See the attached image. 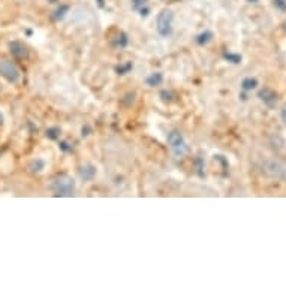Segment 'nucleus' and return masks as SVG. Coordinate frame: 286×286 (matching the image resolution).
I'll use <instances>...</instances> for the list:
<instances>
[{
    "mask_svg": "<svg viewBox=\"0 0 286 286\" xmlns=\"http://www.w3.org/2000/svg\"><path fill=\"white\" fill-rule=\"evenodd\" d=\"M51 189L58 196H70V195H74V190H75V181L70 177L63 175L53 181Z\"/></svg>",
    "mask_w": 286,
    "mask_h": 286,
    "instance_id": "nucleus-1",
    "label": "nucleus"
},
{
    "mask_svg": "<svg viewBox=\"0 0 286 286\" xmlns=\"http://www.w3.org/2000/svg\"><path fill=\"white\" fill-rule=\"evenodd\" d=\"M264 171H265L267 175H270L271 178L286 181V164L282 162V161H277V159L267 161L264 164Z\"/></svg>",
    "mask_w": 286,
    "mask_h": 286,
    "instance_id": "nucleus-2",
    "label": "nucleus"
},
{
    "mask_svg": "<svg viewBox=\"0 0 286 286\" xmlns=\"http://www.w3.org/2000/svg\"><path fill=\"white\" fill-rule=\"evenodd\" d=\"M172 20H174V14L168 9H164L161 11V14L158 15V20H156V26H158V32L161 36L167 38L170 36L172 32Z\"/></svg>",
    "mask_w": 286,
    "mask_h": 286,
    "instance_id": "nucleus-3",
    "label": "nucleus"
},
{
    "mask_svg": "<svg viewBox=\"0 0 286 286\" xmlns=\"http://www.w3.org/2000/svg\"><path fill=\"white\" fill-rule=\"evenodd\" d=\"M0 77H3L9 83H17L20 80L18 67L9 60H0Z\"/></svg>",
    "mask_w": 286,
    "mask_h": 286,
    "instance_id": "nucleus-4",
    "label": "nucleus"
},
{
    "mask_svg": "<svg viewBox=\"0 0 286 286\" xmlns=\"http://www.w3.org/2000/svg\"><path fill=\"white\" fill-rule=\"evenodd\" d=\"M168 144L171 146V149L175 152V155H183L186 152V142L183 135L178 130H172L168 135Z\"/></svg>",
    "mask_w": 286,
    "mask_h": 286,
    "instance_id": "nucleus-5",
    "label": "nucleus"
},
{
    "mask_svg": "<svg viewBox=\"0 0 286 286\" xmlns=\"http://www.w3.org/2000/svg\"><path fill=\"white\" fill-rule=\"evenodd\" d=\"M9 51H11V54L15 58H26L29 56L27 47H26L23 42H20V41H12V42H9Z\"/></svg>",
    "mask_w": 286,
    "mask_h": 286,
    "instance_id": "nucleus-6",
    "label": "nucleus"
},
{
    "mask_svg": "<svg viewBox=\"0 0 286 286\" xmlns=\"http://www.w3.org/2000/svg\"><path fill=\"white\" fill-rule=\"evenodd\" d=\"M258 98L267 105V107H274V104H276V101H277V96H276V93L271 90V89H262L259 93H258Z\"/></svg>",
    "mask_w": 286,
    "mask_h": 286,
    "instance_id": "nucleus-7",
    "label": "nucleus"
},
{
    "mask_svg": "<svg viewBox=\"0 0 286 286\" xmlns=\"http://www.w3.org/2000/svg\"><path fill=\"white\" fill-rule=\"evenodd\" d=\"M258 87V80L256 78H252V77H247L241 81V89L246 90V92H252Z\"/></svg>",
    "mask_w": 286,
    "mask_h": 286,
    "instance_id": "nucleus-8",
    "label": "nucleus"
},
{
    "mask_svg": "<svg viewBox=\"0 0 286 286\" xmlns=\"http://www.w3.org/2000/svg\"><path fill=\"white\" fill-rule=\"evenodd\" d=\"M30 171L32 172H39L42 171L44 168H45V161H42V159H35L32 164H30Z\"/></svg>",
    "mask_w": 286,
    "mask_h": 286,
    "instance_id": "nucleus-9",
    "label": "nucleus"
},
{
    "mask_svg": "<svg viewBox=\"0 0 286 286\" xmlns=\"http://www.w3.org/2000/svg\"><path fill=\"white\" fill-rule=\"evenodd\" d=\"M162 80H164V77H162V74H153L152 77H149V78L146 80V83H147L149 86H152V87H155V86H158V84H161V83H162Z\"/></svg>",
    "mask_w": 286,
    "mask_h": 286,
    "instance_id": "nucleus-10",
    "label": "nucleus"
},
{
    "mask_svg": "<svg viewBox=\"0 0 286 286\" xmlns=\"http://www.w3.org/2000/svg\"><path fill=\"white\" fill-rule=\"evenodd\" d=\"M211 39H213V33H211V32H204V33H201V35L198 36L196 41H198L199 45H207Z\"/></svg>",
    "mask_w": 286,
    "mask_h": 286,
    "instance_id": "nucleus-11",
    "label": "nucleus"
},
{
    "mask_svg": "<svg viewBox=\"0 0 286 286\" xmlns=\"http://www.w3.org/2000/svg\"><path fill=\"white\" fill-rule=\"evenodd\" d=\"M95 174H96V171H95V168H93L92 165H87L86 168L81 170V177H83L84 180H92V178L95 177Z\"/></svg>",
    "mask_w": 286,
    "mask_h": 286,
    "instance_id": "nucleus-12",
    "label": "nucleus"
},
{
    "mask_svg": "<svg viewBox=\"0 0 286 286\" xmlns=\"http://www.w3.org/2000/svg\"><path fill=\"white\" fill-rule=\"evenodd\" d=\"M225 58L229 60L231 63H235V64H238V63L241 61V56H238V54H232V53H227V54H225Z\"/></svg>",
    "mask_w": 286,
    "mask_h": 286,
    "instance_id": "nucleus-13",
    "label": "nucleus"
},
{
    "mask_svg": "<svg viewBox=\"0 0 286 286\" xmlns=\"http://www.w3.org/2000/svg\"><path fill=\"white\" fill-rule=\"evenodd\" d=\"M58 132H60V130H58L57 127H51V129L47 130V136H48L50 139H57Z\"/></svg>",
    "mask_w": 286,
    "mask_h": 286,
    "instance_id": "nucleus-14",
    "label": "nucleus"
},
{
    "mask_svg": "<svg viewBox=\"0 0 286 286\" xmlns=\"http://www.w3.org/2000/svg\"><path fill=\"white\" fill-rule=\"evenodd\" d=\"M273 5L279 11H286V0H273Z\"/></svg>",
    "mask_w": 286,
    "mask_h": 286,
    "instance_id": "nucleus-15",
    "label": "nucleus"
},
{
    "mask_svg": "<svg viewBox=\"0 0 286 286\" xmlns=\"http://www.w3.org/2000/svg\"><path fill=\"white\" fill-rule=\"evenodd\" d=\"M280 117H282V121L286 124V107L285 108H282V111H280Z\"/></svg>",
    "mask_w": 286,
    "mask_h": 286,
    "instance_id": "nucleus-16",
    "label": "nucleus"
},
{
    "mask_svg": "<svg viewBox=\"0 0 286 286\" xmlns=\"http://www.w3.org/2000/svg\"><path fill=\"white\" fill-rule=\"evenodd\" d=\"M247 2H250V3H256L258 0H247Z\"/></svg>",
    "mask_w": 286,
    "mask_h": 286,
    "instance_id": "nucleus-17",
    "label": "nucleus"
},
{
    "mask_svg": "<svg viewBox=\"0 0 286 286\" xmlns=\"http://www.w3.org/2000/svg\"><path fill=\"white\" fill-rule=\"evenodd\" d=\"M285 26H286V24H285ZM285 29H286V27H285Z\"/></svg>",
    "mask_w": 286,
    "mask_h": 286,
    "instance_id": "nucleus-18",
    "label": "nucleus"
}]
</instances>
